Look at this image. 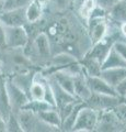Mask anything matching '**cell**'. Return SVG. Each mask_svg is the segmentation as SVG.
Instances as JSON below:
<instances>
[{
	"label": "cell",
	"instance_id": "cell-1",
	"mask_svg": "<svg viewBox=\"0 0 126 132\" xmlns=\"http://www.w3.org/2000/svg\"><path fill=\"white\" fill-rule=\"evenodd\" d=\"M41 23L42 31L50 40L52 54L66 52L81 60L92 46L87 26L78 18L75 10L44 11Z\"/></svg>",
	"mask_w": 126,
	"mask_h": 132
},
{
	"label": "cell",
	"instance_id": "cell-2",
	"mask_svg": "<svg viewBox=\"0 0 126 132\" xmlns=\"http://www.w3.org/2000/svg\"><path fill=\"white\" fill-rule=\"evenodd\" d=\"M0 63L1 74L7 77L37 68L27 57L24 48H5L0 52Z\"/></svg>",
	"mask_w": 126,
	"mask_h": 132
},
{
	"label": "cell",
	"instance_id": "cell-3",
	"mask_svg": "<svg viewBox=\"0 0 126 132\" xmlns=\"http://www.w3.org/2000/svg\"><path fill=\"white\" fill-rule=\"evenodd\" d=\"M24 52L38 69L46 67L53 55L50 40L46 33L41 31L30 39L27 45L24 47Z\"/></svg>",
	"mask_w": 126,
	"mask_h": 132
},
{
	"label": "cell",
	"instance_id": "cell-4",
	"mask_svg": "<svg viewBox=\"0 0 126 132\" xmlns=\"http://www.w3.org/2000/svg\"><path fill=\"white\" fill-rule=\"evenodd\" d=\"M19 121L21 123L23 132H53L58 131L55 128L48 126L38 117V114L30 110L21 109L17 112Z\"/></svg>",
	"mask_w": 126,
	"mask_h": 132
},
{
	"label": "cell",
	"instance_id": "cell-5",
	"mask_svg": "<svg viewBox=\"0 0 126 132\" xmlns=\"http://www.w3.org/2000/svg\"><path fill=\"white\" fill-rule=\"evenodd\" d=\"M99 121V111L84 104L77 113L75 125L71 131L76 132H91L95 131Z\"/></svg>",
	"mask_w": 126,
	"mask_h": 132
},
{
	"label": "cell",
	"instance_id": "cell-6",
	"mask_svg": "<svg viewBox=\"0 0 126 132\" xmlns=\"http://www.w3.org/2000/svg\"><path fill=\"white\" fill-rule=\"evenodd\" d=\"M5 34L6 48H24L30 41L25 27H5Z\"/></svg>",
	"mask_w": 126,
	"mask_h": 132
},
{
	"label": "cell",
	"instance_id": "cell-7",
	"mask_svg": "<svg viewBox=\"0 0 126 132\" xmlns=\"http://www.w3.org/2000/svg\"><path fill=\"white\" fill-rule=\"evenodd\" d=\"M123 101V99L119 96H112V95H104V94H94L92 93L84 102L89 107H91L94 110L102 112V111L112 110L113 108Z\"/></svg>",
	"mask_w": 126,
	"mask_h": 132
},
{
	"label": "cell",
	"instance_id": "cell-8",
	"mask_svg": "<svg viewBox=\"0 0 126 132\" xmlns=\"http://www.w3.org/2000/svg\"><path fill=\"white\" fill-rule=\"evenodd\" d=\"M6 87H7L8 97H9L11 110H12V112L17 113L18 111L21 110L24 107V105L30 100V98L25 92H23L21 88L18 87V86L11 80V78L7 77V76H6Z\"/></svg>",
	"mask_w": 126,
	"mask_h": 132
},
{
	"label": "cell",
	"instance_id": "cell-9",
	"mask_svg": "<svg viewBox=\"0 0 126 132\" xmlns=\"http://www.w3.org/2000/svg\"><path fill=\"white\" fill-rule=\"evenodd\" d=\"M109 30V19L108 16L90 19L87 23V31L92 45L102 41L108 34Z\"/></svg>",
	"mask_w": 126,
	"mask_h": 132
},
{
	"label": "cell",
	"instance_id": "cell-10",
	"mask_svg": "<svg viewBox=\"0 0 126 132\" xmlns=\"http://www.w3.org/2000/svg\"><path fill=\"white\" fill-rule=\"evenodd\" d=\"M95 131H126V126L112 109L99 112V121Z\"/></svg>",
	"mask_w": 126,
	"mask_h": 132
},
{
	"label": "cell",
	"instance_id": "cell-11",
	"mask_svg": "<svg viewBox=\"0 0 126 132\" xmlns=\"http://www.w3.org/2000/svg\"><path fill=\"white\" fill-rule=\"evenodd\" d=\"M0 23L5 27H24L27 24L25 8L0 11Z\"/></svg>",
	"mask_w": 126,
	"mask_h": 132
},
{
	"label": "cell",
	"instance_id": "cell-12",
	"mask_svg": "<svg viewBox=\"0 0 126 132\" xmlns=\"http://www.w3.org/2000/svg\"><path fill=\"white\" fill-rule=\"evenodd\" d=\"M48 82H50L51 89L53 92V95H54V99H55V105H56V109L60 108L67 104H70L72 101L78 100V98H76V96H74L72 94L68 93L67 90H65L63 87L56 82L51 76H46ZM80 100V99H79Z\"/></svg>",
	"mask_w": 126,
	"mask_h": 132
},
{
	"label": "cell",
	"instance_id": "cell-13",
	"mask_svg": "<svg viewBox=\"0 0 126 132\" xmlns=\"http://www.w3.org/2000/svg\"><path fill=\"white\" fill-rule=\"evenodd\" d=\"M87 82L90 87L91 93L94 94H104V95H112L117 96L114 88L111 85H109L102 77L100 76H87Z\"/></svg>",
	"mask_w": 126,
	"mask_h": 132
},
{
	"label": "cell",
	"instance_id": "cell-14",
	"mask_svg": "<svg viewBox=\"0 0 126 132\" xmlns=\"http://www.w3.org/2000/svg\"><path fill=\"white\" fill-rule=\"evenodd\" d=\"M112 46H113V41L105 36L102 41L92 45L91 48L89 50V52L87 53V55H90L92 57H94V59H96L101 63V65H102V62L109 54Z\"/></svg>",
	"mask_w": 126,
	"mask_h": 132
},
{
	"label": "cell",
	"instance_id": "cell-15",
	"mask_svg": "<svg viewBox=\"0 0 126 132\" xmlns=\"http://www.w3.org/2000/svg\"><path fill=\"white\" fill-rule=\"evenodd\" d=\"M91 90L87 82V77L84 73L78 74L74 77V95L76 98L86 101L91 96Z\"/></svg>",
	"mask_w": 126,
	"mask_h": 132
},
{
	"label": "cell",
	"instance_id": "cell-16",
	"mask_svg": "<svg viewBox=\"0 0 126 132\" xmlns=\"http://www.w3.org/2000/svg\"><path fill=\"white\" fill-rule=\"evenodd\" d=\"M96 3L94 0H77L74 3L75 12L78 15V18L87 26V23L90 19V15L95 9Z\"/></svg>",
	"mask_w": 126,
	"mask_h": 132
},
{
	"label": "cell",
	"instance_id": "cell-17",
	"mask_svg": "<svg viewBox=\"0 0 126 132\" xmlns=\"http://www.w3.org/2000/svg\"><path fill=\"white\" fill-rule=\"evenodd\" d=\"M38 69L37 68H33V69H30V71H26V72H22V73H18V74H14L12 76H8L11 78V80L14 82L18 87L21 88L23 92H25L26 94H29V89H30V86L32 84V81L34 79V76L36 72ZM29 96V95H27Z\"/></svg>",
	"mask_w": 126,
	"mask_h": 132
},
{
	"label": "cell",
	"instance_id": "cell-18",
	"mask_svg": "<svg viewBox=\"0 0 126 132\" xmlns=\"http://www.w3.org/2000/svg\"><path fill=\"white\" fill-rule=\"evenodd\" d=\"M100 77L111 85L113 88L119 84V82L126 77V67H115V68H108L102 69L100 74Z\"/></svg>",
	"mask_w": 126,
	"mask_h": 132
},
{
	"label": "cell",
	"instance_id": "cell-19",
	"mask_svg": "<svg viewBox=\"0 0 126 132\" xmlns=\"http://www.w3.org/2000/svg\"><path fill=\"white\" fill-rule=\"evenodd\" d=\"M108 19L112 22H126V0H117L108 11Z\"/></svg>",
	"mask_w": 126,
	"mask_h": 132
},
{
	"label": "cell",
	"instance_id": "cell-20",
	"mask_svg": "<svg viewBox=\"0 0 126 132\" xmlns=\"http://www.w3.org/2000/svg\"><path fill=\"white\" fill-rule=\"evenodd\" d=\"M11 112L12 110L6 87V76L0 74V116L3 119H7Z\"/></svg>",
	"mask_w": 126,
	"mask_h": 132
},
{
	"label": "cell",
	"instance_id": "cell-21",
	"mask_svg": "<svg viewBox=\"0 0 126 132\" xmlns=\"http://www.w3.org/2000/svg\"><path fill=\"white\" fill-rule=\"evenodd\" d=\"M81 66H82L83 73L87 76H100L101 74V63L96 59L90 55H84L82 59L79 60Z\"/></svg>",
	"mask_w": 126,
	"mask_h": 132
},
{
	"label": "cell",
	"instance_id": "cell-22",
	"mask_svg": "<svg viewBox=\"0 0 126 132\" xmlns=\"http://www.w3.org/2000/svg\"><path fill=\"white\" fill-rule=\"evenodd\" d=\"M115 67H126V61L115 51L114 47L112 46L109 52V54L102 62L101 68L108 69V68H115Z\"/></svg>",
	"mask_w": 126,
	"mask_h": 132
},
{
	"label": "cell",
	"instance_id": "cell-23",
	"mask_svg": "<svg viewBox=\"0 0 126 132\" xmlns=\"http://www.w3.org/2000/svg\"><path fill=\"white\" fill-rule=\"evenodd\" d=\"M25 15L27 23L37 22L44 15V7L41 6L36 0H31V2L25 7Z\"/></svg>",
	"mask_w": 126,
	"mask_h": 132
},
{
	"label": "cell",
	"instance_id": "cell-24",
	"mask_svg": "<svg viewBox=\"0 0 126 132\" xmlns=\"http://www.w3.org/2000/svg\"><path fill=\"white\" fill-rule=\"evenodd\" d=\"M38 117L45 123H47L48 126H51L53 128H55L56 130L60 131V127H62V118H60L58 110L56 108H51L48 110L43 111V112L38 113Z\"/></svg>",
	"mask_w": 126,
	"mask_h": 132
},
{
	"label": "cell",
	"instance_id": "cell-25",
	"mask_svg": "<svg viewBox=\"0 0 126 132\" xmlns=\"http://www.w3.org/2000/svg\"><path fill=\"white\" fill-rule=\"evenodd\" d=\"M86 102L84 101H78L77 104L75 105V107L72 108V110L69 112V114L67 116L66 118L62 121V127H60V131H71L72 130V127L75 125V121H76V118H77V113H78L79 109L82 107Z\"/></svg>",
	"mask_w": 126,
	"mask_h": 132
},
{
	"label": "cell",
	"instance_id": "cell-26",
	"mask_svg": "<svg viewBox=\"0 0 126 132\" xmlns=\"http://www.w3.org/2000/svg\"><path fill=\"white\" fill-rule=\"evenodd\" d=\"M51 108H55L53 107L51 104H48L46 100H36V99H30L29 101L26 102L24 107L22 109H26V110H30L32 112H34L36 114H38L41 112L45 110H48Z\"/></svg>",
	"mask_w": 126,
	"mask_h": 132
},
{
	"label": "cell",
	"instance_id": "cell-27",
	"mask_svg": "<svg viewBox=\"0 0 126 132\" xmlns=\"http://www.w3.org/2000/svg\"><path fill=\"white\" fill-rule=\"evenodd\" d=\"M6 132H23L17 113L11 112L6 119Z\"/></svg>",
	"mask_w": 126,
	"mask_h": 132
},
{
	"label": "cell",
	"instance_id": "cell-28",
	"mask_svg": "<svg viewBox=\"0 0 126 132\" xmlns=\"http://www.w3.org/2000/svg\"><path fill=\"white\" fill-rule=\"evenodd\" d=\"M30 2H31V0H3L2 10L25 8Z\"/></svg>",
	"mask_w": 126,
	"mask_h": 132
},
{
	"label": "cell",
	"instance_id": "cell-29",
	"mask_svg": "<svg viewBox=\"0 0 126 132\" xmlns=\"http://www.w3.org/2000/svg\"><path fill=\"white\" fill-rule=\"evenodd\" d=\"M113 111L119 117V119L126 126V102L121 101L115 108H113Z\"/></svg>",
	"mask_w": 126,
	"mask_h": 132
},
{
	"label": "cell",
	"instance_id": "cell-30",
	"mask_svg": "<svg viewBox=\"0 0 126 132\" xmlns=\"http://www.w3.org/2000/svg\"><path fill=\"white\" fill-rule=\"evenodd\" d=\"M113 47L126 61V42H124V41H115L113 43Z\"/></svg>",
	"mask_w": 126,
	"mask_h": 132
},
{
	"label": "cell",
	"instance_id": "cell-31",
	"mask_svg": "<svg viewBox=\"0 0 126 132\" xmlns=\"http://www.w3.org/2000/svg\"><path fill=\"white\" fill-rule=\"evenodd\" d=\"M114 90H115V93L119 97H121L122 99L124 98V96L126 95V77L124 78V79H122L119 84L115 86Z\"/></svg>",
	"mask_w": 126,
	"mask_h": 132
},
{
	"label": "cell",
	"instance_id": "cell-32",
	"mask_svg": "<svg viewBox=\"0 0 126 132\" xmlns=\"http://www.w3.org/2000/svg\"><path fill=\"white\" fill-rule=\"evenodd\" d=\"M96 6L102 8V9H104L105 11H109L110 9H111V7L114 5V3L117 1V0H94Z\"/></svg>",
	"mask_w": 126,
	"mask_h": 132
},
{
	"label": "cell",
	"instance_id": "cell-33",
	"mask_svg": "<svg viewBox=\"0 0 126 132\" xmlns=\"http://www.w3.org/2000/svg\"><path fill=\"white\" fill-rule=\"evenodd\" d=\"M6 48V34H5V27L0 23V51Z\"/></svg>",
	"mask_w": 126,
	"mask_h": 132
},
{
	"label": "cell",
	"instance_id": "cell-34",
	"mask_svg": "<svg viewBox=\"0 0 126 132\" xmlns=\"http://www.w3.org/2000/svg\"><path fill=\"white\" fill-rule=\"evenodd\" d=\"M0 132H6V119L0 116Z\"/></svg>",
	"mask_w": 126,
	"mask_h": 132
},
{
	"label": "cell",
	"instance_id": "cell-35",
	"mask_svg": "<svg viewBox=\"0 0 126 132\" xmlns=\"http://www.w3.org/2000/svg\"><path fill=\"white\" fill-rule=\"evenodd\" d=\"M36 1H37V2H38V3H40V5L42 6V7L45 8V7L48 5V3H50L51 0H36Z\"/></svg>",
	"mask_w": 126,
	"mask_h": 132
},
{
	"label": "cell",
	"instance_id": "cell-36",
	"mask_svg": "<svg viewBox=\"0 0 126 132\" xmlns=\"http://www.w3.org/2000/svg\"><path fill=\"white\" fill-rule=\"evenodd\" d=\"M2 6H3V0H0V11L2 10Z\"/></svg>",
	"mask_w": 126,
	"mask_h": 132
},
{
	"label": "cell",
	"instance_id": "cell-37",
	"mask_svg": "<svg viewBox=\"0 0 126 132\" xmlns=\"http://www.w3.org/2000/svg\"><path fill=\"white\" fill-rule=\"evenodd\" d=\"M123 101H124V102H126V95H125L124 98H123Z\"/></svg>",
	"mask_w": 126,
	"mask_h": 132
},
{
	"label": "cell",
	"instance_id": "cell-38",
	"mask_svg": "<svg viewBox=\"0 0 126 132\" xmlns=\"http://www.w3.org/2000/svg\"><path fill=\"white\" fill-rule=\"evenodd\" d=\"M76 1H77V0H74V3H75V2H76Z\"/></svg>",
	"mask_w": 126,
	"mask_h": 132
}]
</instances>
